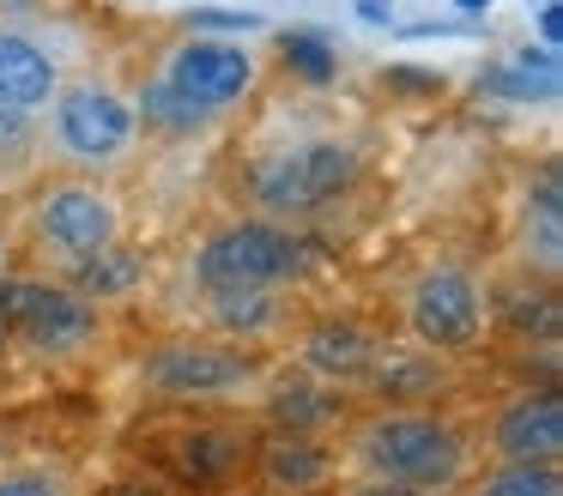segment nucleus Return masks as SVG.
Wrapping results in <instances>:
<instances>
[{"mask_svg":"<svg viewBox=\"0 0 563 496\" xmlns=\"http://www.w3.org/2000/svg\"><path fill=\"white\" fill-rule=\"evenodd\" d=\"M340 484H382V491L461 496L478 466V442L442 406H357L340 436Z\"/></svg>","mask_w":563,"mask_h":496,"instance_id":"obj_1","label":"nucleus"},{"mask_svg":"<svg viewBox=\"0 0 563 496\" xmlns=\"http://www.w3.org/2000/svg\"><path fill=\"white\" fill-rule=\"evenodd\" d=\"M364 169L369 157L352 133H303V140L249 152L243 169H236V194H243V212L309 224V218L333 212L340 200H352Z\"/></svg>","mask_w":563,"mask_h":496,"instance_id":"obj_2","label":"nucleus"},{"mask_svg":"<svg viewBox=\"0 0 563 496\" xmlns=\"http://www.w3.org/2000/svg\"><path fill=\"white\" fill-rule=\"evenodd\" d=\"M267 363L273 351H243L212 333H164L134 357V394L158 411H249Z\"/></svg>","mask_w":563,"mask_h":496,"instance_id":"obj_3","label":"nucleus"},{"mask_svg":"<svg viewBox=\"0 0 563 496\" xmlns=\"http://www.w3.org/2000/svg\"><path fill=\"white\" fill-rule=\"evenodd\" d=\"M140 115L110 67H74L43 103V157L79 176H115L140 152Z\"/></svg>","mask_w":563,"mask_h":496,"instance_id":"obj_4","label":"nucleus"},{"mask_svg":"<svg viewBox=\"0 0 563 496\" xmlns=\"http://www.w3.org/2000/svg\"><path fill=\"white\" fill-rule=\"evenodd\" d=\"M394 321H400V339L449 363L478 357L497 339L490 333V273L478 261H461V254H437L400 278Z\"/></svg>","mask_w":563,"mask_h":496,"instance_id":"obj_5","label":"nucleus"},{"mask_svg":"<svg viewBox=\"0 0 563 496\" xmlns=\"http://www.w3.org/2000/svg\"><path fill=\"white\" fill-rule=\"evenodd\" d=\"M321 266V249L303 224H279L261 212H231L207 224L183 254L188 290H219V285H285L297 290Z\"/></svg>","mask_w":563,"mask_h":496,"instance_id":"obj_6","label":"nucleus"},{"mask_svg":"<svg viewBox=\"0 0 563 496\" xmlns=\"http://www.w3.org/2000/svg\"><path fill=\"white\" fill-rule=\"evenodd\" d=\"M25 242L37 273L67 278L74 266L98 261L103 249L128 242V206L110 188V176H79V169H55L31 188L25 200Z\"/></svg>","mask_w":563,"mask_h":496,"instance_id":"obj_7","label":"nucleus"},{"mask_svg":"<svg viewBox=\"0 0 563 496\" xmlns=\"http://www.w3.org/2000/svg\"><path fill=\"white\" fill-rule=\"evenodd\" d=\"M0 327L19 357L43 370H74L110 339V315L55 273H0Z\"/></svg>","mask_w":563,"mask_h":496,"instance_id":"obj_8","label":"nucleus"},{"mask_svg":"<svg viewBox=\"0 0 563 496\" xmlns=\"http://www.w3.org/2000/svg\"><path fill=\"white\" fill-rule=\"evenodd\" d=\"M152 73H158V79L170 85L176 97H188L200 115L219 121V115L243 109L249 97L261 91V48H249L243 36L188 31V36H176V43L158 48Z\"/></svg>","mask_w":563,"mask_h":496,"instance_id":"obj_9","label":"nucleus"},{"mask_svg":"<svg viewBox=\"0 0 563 496\" xmlns=\"http://www.w3.org/2000/svg\"><path fill=\"white\" fill-rule=\"evenodd\" d=\"M249 448H255V418H224V411H176L164 430V472L183 491H231L249 478Z\"/></svg>","mask_w":563,"mask_h":496,"instance_id":"obj_10","label":"nucleus"},{"mask_svg":"<svg viewBox=\"0 0 563 496\" xmlns=\"http://www.w3.org/2000/svg\"><path fill=\"white\" fill-rule=\"evenodd\" d=\"M67 73H74V48H67L62 31L0 12V109L43 115V103L55 97V85Z\"/></svg>","mask_w":563,"mask_h":496,"instance_id":"obj_11","label":"nucleus"},{"mask_svg":"<svg viewBox=\"0 0 563 496\" xmlns=\"http://www.w3.org/2000/svg\"><path fill=\"white\" fill-rule=\"evenodd\" d=\"M200 333L231 339L243 351H279L297 327V290L285 285H219L195 290Z\"/></svg>","mask_w":563,"mask_h":496,"instance_id":"obj_12","label":"nucleus"},{"mask_svg":"<svg viewBox=\"0 0 563 496\" xmlns=\"http://www.w3.org/2000/svg\"><path fill=\"white\" fill-rule=\"evenodd\" d=\"M478 460H558L563 466V394L558 382H527L503 394L485 418Z\"/></svg>","mask_w":563,"mask_h":496,"instance_id":"obj_13","label":"nucleus"},{"mask_svg":"<svg viewBox=\"0 0 563 496\" xmlns=\"http://www.w3.org/2000/svg\"><path fill=\"white\" fill-rule=\"evenodd\" d=\"M249 478H255L261 496H333V484H340V448H333V436L261 430L255 423Z\"/></svg>","mask_w":563,"mask_h":496,"instance_id":"obj_14","label":"nucleus"},{"mask_svg":"<svg viewBox=\"0 0 563 496\" xmlns=\"http://www.w3.org/2000/svg\"><path fill=\"white\" fill-rule=\"evenodd\" d=\"M376 345H382V327L364 321V315H309L285 339V363H297L303 375L352 394L364 363L376 357Z\"/></svg>","mask_w":563,"mask_h":496,"instance_id":"obj_15","label":"nucleus"},{"mask_svg":"<svg viewBox=\"0 0 563 496\" xmlns=\"http://www.w3.org/2000/svg\"><path fill=\"white\" fill-rule=\"evenodd\" d=\"M255 423L261 430H297V436H340L345 423V394L328 382H316V375H303L297 363H285L279 351H273L267 375H261V394H255Z\"/></svg>","mask_w":563,"mask_h":496,"instance_id":"obj_16","label":"nucleus"},{"mask_svg":"<svg viewBox=\"0 0 563 496\" xmlns=\"http://www.w3.org/2000/svg\"><path fill=\"white\" fill-rule=\"evenodd\" d=\"M449 387H454L449 357H437V351L412 345V339H400V333H382L376 357L364 363L352 394L364 399V406H437Z\"/></svg>","mask_w":563,"mask_h":496,"instance_id":"obj_17","label":"nucleus"},{"mask_svg":"<svg viewBox=\"0 0 563 496\" xmlns=\"http://www.w3.org/2000/svg\"><path fill=\"white\" fill-rule=\"evenodd\" d=\"M515 266L533 278H563V176L558 157H539L515 194Z\"/></svg>","mask_w":563,"mask_h":496,"instance_id":"obj_18","label":"nucleus"},{"mask_svg":"<svg viewBox=\"0 0 563 496\" xmlns=\"http://www.w3.org/2000/svg\"><path fill=\"white\" fill-rule=\"evenodd\" d=\"M558 91H563V55L545 43H521L478 73V97H497V103H545L551 109Z\"/></svg>","mask_w":563,"mask_h":496,"instance_id":"obj_19","label":"nucleus"},{"mask_svg":"<svg viewBox=\"0 0 563 496\" xmlns=\"http://www.w3.org/2000/svg\"><path fill=\"white\" fill-rule=\"evenodd\" d=\"M67 285L110 315V309H122V302L146 297V285H152V254L140 249V242H115V249H103L98 261L74 266V273H67Z\"/></svg>","mask_w":563,"mask_h":496,"instance_id":"obj_20","label":"nucleus"},{"mask_svg":"<svg viewBox=\"0 0 563 496\" xmlns=\"http://www.w3.org/2000/svg\"><path fill=\"white\" fill-rule=\"evenodd\" d=\"M128 97H134L140 133H158V140H188V133H207V128H212V115H200L188 97H176L152 67L140 73L134 85H128Z\"/></svg>","mask_w":563,"mask_h":496,"instance_id":"obj_21","label":"nucleus"},{"mask_svg":"<svg viewBox=\"0 0 563 496\" xmlns=\"http://www.w3.org/2000/svg\"><path fill=\"white\" fill-rule=\"evenodd\" d=\"M461 496H563L558 460H478Z\"/></svg>","mask_w":563,"mask_h":496,"instance_id":"obj_22","label":"nucleus"},{"mask_svg":"<svg viewBox=\"0 0 563 496\" xmlns=\"http://www.w3.org/2000/svg\"><path fill=\"white\" fill-rule=\"evenodd\" d=\"M0 496H86V472L67 454H13L0 460Z\"/></svg>","mask_w":563,"mask_h":496,"instance_id":"obj_23","label":"nucleus"},{"mask_svg":"<svg viewBox=\"0 0 563 496\" xmlns=\"http://www.w3.org/2000/svg\"><path fill=\"white\" fill-rule=\"evenodd\" d=\"M43 164V115L25 109H0V188Z\"/></svg>","mask_w":563,"mask_h":496,"instance_id":"obj_24","label":"nucleus"},{"mask_svg":"<svg viewBox=\"0 0 563 496\" xmlns=\"http://www.w3.org/2000/svg\"><path fill=\"white\" fill-rule=\"evenodd\" d=\"M279 67L303 85H328L340 73V48L321 31H279Z\"/></svg>","mask_w":563,"mask_h":496,"instance_id":"obj_25","label":"nucleus"},{"mask_svg":"<svg viewBox=\"0 0 563 496\" xmlns=\"http://www.w3.org/2000/svg\"><path fill=\"white\" fill-rule=\"evenodd\" d=\"M183 24H188V31H207V36H249V31H261V12H219V7H195V12H183Z\"/></svg>","mask_w":563,"mask_h":496,"instance_id":"obj_26","label":"nucleus"},{"mask_svg":"<svg viewBox=\"0 0 563 496\" xmlns=\"http://www.w3.org/2000/svg\"><path fill=\"white\" fill-rule=\"evenodd\" d=\"M98 496H170L164 491L158 478H152V472H128V478H115V484H103Z\"/></svg>","mask_w":563,"mask_h":496,"instance_id":"obj_27","label":"nucleus"},{"mask_svg":"<svg viewBox=\"0 0 563 496\" xmlns=\"http://www.w3.org/2000/svg\"><path fill=\"white\" fill-rule=\"evenodd\" d=\"M388 85H400V91H430V97L442 91L437 73H418V67H388Z\"/></svg>","mask_w":563,"mask_h":496,"instance_id":"obj_28","label":"nucleus"},{"mask_svg":"<svg viewBox=\"0 0 563 496\" xmlns=\"http://www.w3.org/2000/svg\"><path fill=\"white\" fill-rule=\"evenodd\" d=\"M539 43L563 48V7H558V0H545V7H539Z\"/></svg>","mask_w":563,"mask_h":496,"instance_id":"obj_29","label":"nucleus"},{"mask_svg":"<svg viewBox=\"0 0 563 496\" xmlns=\"http://www.w3.org/2000/svg\"><path fill=\"white\" fill-rule=\"evenodd\" d=\"M357 19L364 24H394V0H357Z\"/></svg>","mask_w":563,"mask_h":496,"instance_id":"obj_30","label":"nucleus"},{"mask_svg":"<svg viewBox=\"0 0 563 496\" xmlns=\"http://www.w3.org/2000/svg\"><path fill=\"white\" fill-rule=\"evenodd\" d=\"M333 496H424V491H382V484H333Z\"/></svg>","mask_w":563,"mask_h":496,"instance_id":"obj_31","label":"nucleus"},{"mask_svg":"<svg viewBox=\"0 0 563 496\" xmlns=\"http://www.w3.org/2000/svg\"><path fill=\"white\" fill-rule=\"evenodd\" d=\"M13 230H7V224H0V273H13Z\"/></svg>","mask_w":563,"mask_h":496,"instance_id":"obj_32","label":"nucleus"},{"mask_svg":"<svg viewBox=\"0 0 563 496\" xmlns=\"http://www.w3.org/2000/svg\"><path fill=\"white\" fill-rule=\"evenodd\" d=\"M454 12H461V19H485L490 0H454Z\"/></svg>","mask_w":563,"mask_h":496,"instance_id":"obj_33","label":"nucleus"},{"mask_svg":"<svg viewBox=\"0 0 563 496\" xmlns=\"http://www.w3.org/2000/svg\"><path fill=\"white\" fill-rule=\"evenodd\" d=\"M7 357H13V345H7V327H0V370H7Z\"/></svg>","mask_w":563,"mask_h":496,"instance_id":"obj_34","label":"nucleus"}]
</instances>
